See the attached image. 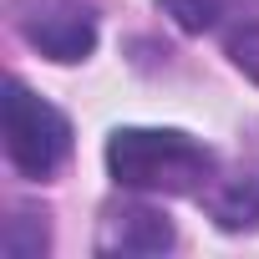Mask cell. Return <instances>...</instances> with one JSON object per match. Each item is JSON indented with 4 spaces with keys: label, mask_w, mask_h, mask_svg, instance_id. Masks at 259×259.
Masks as SVG:
<instances>
[{
    "label": "cell",
    "mask_w": 259,
    "mask_h": 259,
    "mask_svg": "<svg viewBox=\"0 0 259 259\" xmlns=\"http://www.w3.org/2000/svg\"><path fill=\"white\" fill-rule=\"evenodd\" d=\"M198 198H203V213H208L224 234L259 229V158H254L249 168H239L234 178H213Z\"/></svg>",
    "instance_id": "5b68a950"
},
{
    "label": "cell",
    "mask_w": 259,
    "mask_h": 259,
    "mask_svg": "<svg viewBox=\"0 0 259 259\" xmlns=\"http://www.w3.org/2000/svg\"><path fill=\"white\" fill-rule=\"evenodd\" d=\"M0 117H6V158L21 178L46 183L66 158H71V122L61 107H51L41 92H31L21 76L6 81L0 97Z\"/></svg>",
    "instance_id": "7a4b0ae2"
},
{
    "label": "cell",
    "mask_w": 259,
    "mask_h": 259,
    "mask_svg": "<svg viewBox=\"0 0 259 259\" xmlns=\"http://www.w3.org/2000/svg\"><path fill=\"white\" fill-rule=\"evenodd\" d=\"M31 219H36V213L21 208V213L6 224V254H11V259H41V254H46V244H51V239H46V219H41L36 229H31Z\"/></svg>",
    "instance_id": "52a82bcc"
},
{
    "label": "cell",
    "mask_w": 259,
    "mask_h": 259,
    "mask_svg": "<svg viewBox=\"0 0 259 259\" xmlns=\"http://www.w3.org/2000/svg\"><path fill=\"white\" fill-rule=\"evenodd\" d=\"M178 244V229L163 208L153 203H117L102 213V229H97V254H168Z\"/></svg>",
    "instance_id": "277c9868"
},
{
    "label": "cell",
    "mask_w": 259,
    "mask_h": 259,
    "mask_svg": "<svg viewBox=\"0 0 259 259\" xmlns=\"http://www.w3.org/2000/svg\"><path fill=\"white\" fill-rule=\"evenodd\" d=\"M229 56H234V66H239L249 81H259V26H244V31L229 41Z\"/></svg>",
    "instance_id": "ba28073f"
},
{
    "label": "cell",
    "mask_w": 259,
    "mask_h": 259,
    "mask_svg": "<svg viewBox=\"0 0 259 259\" xmlns=\"http://www.w3.org/2000/svg\"><path fill=\"white\" fill-rule=\"evenodd\" d=\"M11 21L21 31V41L31 51H41L46 61H87L97 51V11L87 0H16Z\"/></svg>",
    "instance_id": "3957f363"
},
{
    "label": "cell",
    "mask_w": 259,
    "mask_h": 259,
    "mask_svg": "<svg viewBox=\"0 0 259 259\" xmlns=\"http://www.w3.org/2000/svg\"><path fill=\"white\" fill-rule=\"evenodd\" d=\"M107 173L133 193H203L219 178V153L183 127H117L107 138Z\"/></svg>",
    "instance_id": "6da1fadb"
},
{
    "label": "cell",
    "mask_w": 259,
    "mask_h": 259,
    "mask_svg": "<svg viewBox=\"0 0 259 259\" xmlns=\"http://www.w3.org/2000/svg\"><path fill=\"white\" fill-rule=\"evenodd\" d=\"M158 11H163V16H168L178 31L203 36V31H213V26H219L224 0H158Z\"/></svg>",
    "instance_id": "8992f818"
}]
</instances>
